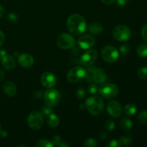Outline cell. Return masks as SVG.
<instances>
[{"instance_id": "obj_1", "label": "cell", "mask_w": 147, "mask_h": 147, "mask_svg": "<svg viewBox=\"0 0 147 147\" xmlns=\"http://www.w3.org/2000/svg\"><path fill=\"white\" fill-rule=\"evenodd\" d=\"M67 27L72 34L81 35L86 30V20L80 14H72L67 20Z\"/></svg>"}, {"instance_id": "obj_2", "label": "cell", "mask_w": 147, "mask_h": 147, "mask_svg": "<svg viewBox=\"0 0 147 147\" xmlns=\"http://www.w3.org/2000/svg\"><path fill=\"white\" fill-rule=\"evenodd\" d=\"M86 107L90 114L93 116H100L103 111L104 104L100 97L92 96L86 100Z\"/></svg>"}, {"instance_id": "obj_3", "label": "cell", "mask_w": 147, "mask_h": 147, "mask_svg": "<svg viewBox=\"0 0 147 147\" xmlns=\"http://www.w3.org/2000/svg\"><path fill=\"white\" fill-rule=\"evenodd\" d=\"M44 121V117L42 112L35 111H32L29 114L27 118L28 125L33 130H38L42 127Z\"/></svg>"}, {"instance_id": "obj_4", "label": "cell", "mask_w": 147, "mask_h": 147, "mask_svg": "<svg viewBox=\"0 0 147 147\" xmlns=\"http://www.w3.org/2000/svg\"><path fill=\"white\" fill-rule=\"evenodd\" d=\"M101 56L104 61L109 63H113L118 60L119 57V51L113 46H105L101 51Z\"/></svg>"}, {"instance_id": "obj_5", "label": "cell", "mask_w": 147, "mask_h": 147, "mask_svg": "<svg viewBox=\"0 0 147 147\" xmlns=\"http://www.w3.org/2000/svg\"><path fill=\"white\" fill-rule=\"evenodd\" d=\"M86 76V69L78 66L71 69L67 75V80L71 83H78L85 79Z\"/></svg>"}, {"instance_id": "obj_6", "label": "cell", "mask_w": 147, "mask_h": 147, "mask_svg": "<svg viewBox=\"0 0 147 147\" xmlns=\"http://www.w3.org/2000/svg\"><path fill=\"white\" fill-rule=\"evenodd\" d=\"M98 91L103 98L110 99L117 96L119 93V88L113 83H106L98 89Z\"/></svg>"}, {"instance_id": "obj_7", "label": "cell", "mask_w": 147, "mask_h": 147, "mask_svg": "<svg viewBox=\"0 0 147 147\" xmlns=\"http://www.w3.org/2000/svg\"><path fill=\"white\" fill-rule=\"evenodd\" d=\"M131 30L125 25L116 26L113 30V36L119 41H127L131 37Z\"/></svg>"}, {"instance_id": "obj_8", "label": "cell", "mask_w": 147, "mask_h": 147, "mask_svg": "<svg viewBox=\"0 0 147 147\" xmlns=\"http://www.w3.org/2000/svg\"><path fill=\"white\" fill-rule=\"evenodd\" d=\"M60 100V94L57 90L54 89L47 90L45 93V101L47 106L52 108L58 105Z\"/></svg>"}, {"instance_id": "obj_9", "label": "cell", "mask_w": 147, "mask_h": 147, "mask_svg": "<svg viewBox=\"0 0 147 147\" xmlns=\"http://www.w3.org/2000/svg\"><path fill=\"white\" fill-rule=\"evenodd\" d=\"M57 44L59 47L64 50L72 48L76 44L75 38L70 34L64 33L60 34L57 40Z\"/></svg>"}, {"instance_id": "obj_10", "label": "cell", "mask_w": 147, "mask_h": 147, "mask_svg": "<svg viewBox=\"0 0 147 147\" xmlns=\"http://www.w3.org/2000/svg\"><path fill=\"white\" fill-rule=\"evenodd\" d=\"M98 57V53L94 49H90L85 52L84 54L80 57V63L86 66H89L95 63Z\"/></svg>"}, {"instance_id": "obj_11", "label": "cell", "mask_w": 147, "mask_h": 147, "mask_svg": "<svg viewBox=\"0 0 147 147\" xmlns=\"http://www.w3.org/2000/svg\"><path fill=\"white\" fill-rule=\"evenodd\" d=\"M107 111L112 117L118 118L121 115V106L119 102L116 100H111L107 105Z\"/></svg>"}, {"instance_id": "obj_12", "label": "cell", "mask_w": 147, "mask_h": 147, "mask_svg": "<svg viewBox=\"0 0 147 147\" xmlns=\"http://www.w3.org/2000/svg\"><path fill=\"white\" fill-rule=\"evenodd\" d=\"M41 83L44 87L50 88L56 84V78L51 72H45L41 77Z\"/></svg>"}, {"instance_id": "obj_13", "label": "cell", "mask_w": 147, "mask_h": 147, "mask_svg": "<svg viewBox=\"0 0 147 147\" xmlns=\"http://www.w3.org/2000/svg\"><path fill=\"white\" fill-rule=\"evenodd\" d=\"M78 44L83 50L90 49L95 44V39L93 36L86 34L80 37L78 40Z\"/></svg>"}, {"instance_id": "obj_14", "label": "cell", "mask_w": 147, "mask_h": 147, "mask_svg": "<svg viewBox=\"0 0 147 147\" xmlns=\"http://www.w3.org/2000/svg\"><path fill=\"white\" fill-rule=\"evenodd\" d=\"M19 63L24 67H30L34 64V58L28 53H23L20 55L18 57Z\"/></svg>"}, {"instance_id": "obj_15", "label": "cell", "mask_w": 147, "mask_h": 147, "mask_svg": "<svg viewBox=\"0 0 147 147\" xmlns=\"http://www.w3.org/2000/svg\"><path fill=\"white\" fill-rule=\"evenodd\" d=\"M1 63L4 67L7 70H13L16 67V62L14 57L10 55H6L1 58Z\"/></svg>"}, {"instance_id": "obj_16", "label": "cell", "mask_w": 147, "mask_h": 147, "mask_svg": "<svg viewBox=\"0 0 147 147\" xmlns=\"http://www.w3.org/2000/svg\"><path fill=\"white\" fill-rule=\"evenodd\" d=\"M93 80L96 83H103L106 80V73L103 70L100 68H96L92 74Z\"/></svg>"}, {"instance_id": "obj_17", "label": "cell", "mask_w": 147, "mask_h": 147, "mask_svg": "<svg viewBox=\"0 0 147 147\" xmlns=\"http://www.w3.org/2000/svg\"><path fill=\"white\" fill-rule=\"evenodd\" d=\"M3 90L7 96L11 97L15 95L17 92V88L12 82L7 81L3 84Z\"/></svg>"}, {"instance_id": "obj_18", "label": "cell", "mask_w": 147, "mask_h": 147, "mask_svg": "<svg viewBox=\"0 0 147 147\" xmlns=\"http://www.w3.org/2000/svg\"><path fill=\"white\" fill-rule=\"evenodd\" d=\"M103 27L102 24L98 22H93L89 26V31L94 34H99L103 32Z\"/></svg>"}, {"instance_id": "obj_19", "label": "cell", "mask_w": 147, "mask_h": 147, "mask_svg": "<svg viewBox=\"0 0 147 147\" xmlns=\"http://www.w3.org/2000/svg\"><path fill=\"white\" fill-rule=\"evenodd\" d=\"M60 123V119L57 115L51 113L47 116V124L51 127H57Z\"/></svg>"}, {"instance_id": "obj_20", "label": "cell", "mask_w": 147, "mask_h": 147, "mask_svg": "<svg viewBox=\"0 0 147 147\" xmlns=\"http://www.w3.org/2000/svg\"><path fill=\"white\" fill-rule=\"evenodd\" d=\"M120 126L123 131H130L133 127V123L130 119L127 118H123L120 121Z\"/></svg>"}, {"instance_id": "obj_21", "label": "cell", "mask_w": 147, "mask_h": 147, "mask_svg": "<svg viewBox=\"0 0 147 147\" xmlns=\"http://www.w3.org/2000/svg\"><path fill=\"white\" fill-rule=\"evenodd\" d=\"M136 111H137V109H136V106L132 104V103L127 104L124 107V109H123V111H124L125 114L129 116H134L136 113Z\"/></svg>"}, {"instance_id": "obj_22", "label": "cell", "mask_w": 147, "mask_h": 147, "mask_svg": "<svg viewBox=\"0 0 147 147\" xmlns=\"http://www.w3.org/2000/svg\"><path fill=\"white\" fill-rule=\"evenodd\" d=\"M137 54L138 55L142 57H147V45L146 44H141L137 47Z\"/></svg>"}, {"instance_id": "obj_23", "label": "cell", "mask_w": 147, "mask_h": 147, "mask_svg": "<svg viewBox=\"0 0 147 147\" xmlns=\"http://www.w3.org/2000/svg\"><path fill=\"white\" fill-rule=\"evenodd\" d=\"M53 146H54V144L52 143V142L45 140V139H41V140L38 141L36 144L37 147H53Z\"/></svg>"}, {"instance_id": "obj_24", "label": "cell", "mask_w": 147, "mask_h": 147, "mask_svg": "<svg viewBox=\"0 0 147 147\" xmlns=\"http://www.w3.org/2000/svg\"><path fill=\"white\" fill-rule=\"evenodd\" d=\"M132 143V139L129 136H123L119 141V146H122L123 145H129Z\"/></svg>"}, {"instance_id": "obj_25", "label": "cell", "mask_w": 147, "mask_h": 147, "mask_svg": "<svg viewBox=\"0 0 147 147\" xmlns=\"http://www.w3.org/2000/svg\"><path fill=\"white\" fill-rule=\"evenodd\" d=\"M138 76L142 80H147V67H141L138 70Z\"/></svg>"}, {"instance_id": "obj_26", "label": "cell", "mask_w": 147, "mask_h": 147, "mask_svg": "<svg viewBox=\"0 0 147 147\" xmlns=\"http://www.w3.org/2000/svg\"><path fill=\"white\" fill-rule=\"evenodd\" d=\"M139 121L144 125H147V111L141 112L139 115Z\"/></svg>"}, {"instance_id": "obj_27", "label": "cell", "mask_w": 147, "mask_h": 147, "mask_svg": "<svg viewBox=\"0 0 147 147\" xmlns=\"http://www.w3.org/2000/svg\"><path fill=\"white\" fill-rule=\"evenodd\" d=\"M115 126H116V124H115V121L113 120V119H109L106 121V125H105V127H106V129L109 131H112L114 130Z\"/></svg>"}, {"instance_id": "obj_28", "label": "cell", "mask_w": 147, "mask_h": 147, "mask_svg": "<svg viewBox=\"0 0 147 147\" xmlns=\"http://www.w3.org/2000/svg\"><path fill=\"white\" fill-rule=\"evenodd\" d=\"M131 51V47L128 44H123L120 47V52L123 55H127Z\"/></svg>"}, {"instance_id": "obj_29", "label": "cell", "mask_w": 147, "mask_h": 147, "mask_svg": "<svg viewBox=\"0 0 147 147\" xmlns=\"http://www.w3.org/2000/svg\"><path fill=\"white\" fill-rule=\"evenodd\" d=\"M53 108L50 107V106H47V104L45 105V106H42V113L43 115L46 116H48L49 115H50L51 113H53Z\"/></svg>"}, {"instance_id": "obj_30", "label": "cell", "mask_w": 147, "mask_h": 147, "mask_svg": "<svg viewBox=\"0 0 147 147\" xmlns=\"http://www.w3.org/2000/svg\"><path fill=\"white\" fill-rule=\"evenodd\" d=\"M97 142H96L94 139H92V138L88 139L87 140L85 141L84 142V146L86 147H95L97 146Z\"/></svg>"}, {"instance_id": "obj_31", "label": "cell", "mask_w": 147, "mask_h": 147, "mask_svg": "<svg viewBox=\"0 0 147 147\" xmlns=\"http://www.w3.org/2000/svg\"><path fill=\"white\" fill-rule=\"evenodd\" d=\"M88 90L89 93H90V94H95V93H96L98 91V86L96 83H91L88 86Z\"/></svg>"}, {"instance_id": "obj_32", "label": "cell", "mask_w": 147, "mask_h": 147, "mask_svg": "<svg viewBox=\"0 0 147 147\" xmlns=\"http://www.w3.org/2000/svg\"><path fill=\"white\" fill-rule=\"evenodd\" d=\"M76 96L79 99H83L86 96V92H85L84 89L80 88H78L77 91H76Z\"/></svg>"}, {"instance_id": "obj_33", "label": "cell", "mask_w": 147, "mask_h": 147, "mask_svg": "<svg viewBox=\"0 0 147 147\" xmlns=\"http://www.w3.org/2000/svg\"><path fill=\"white\" fill-rule=\"evenodd\" d=\"M7 19L9 22H17L18 21V17H17V14H15L14 13H9V14L7 15Z\"/></svg>"}, {"instance_id": "obj_34", "label": "cell", "mask_w": 147, "mask_h": 147, "mask_svg": "<svg viewBox=\"0 0 147 147\" xmlns=\"http://www.w3.org/2000/svg\"><path fill=\"white\" fill-rule=\"evenodd\" d=\"M142 36L144 40L147 42V24L144 26L142 30Z\"/></svg>"}, {"instance_id": "obj_35", "label": "cell", "mask_w": 147, "mask_h": 147, "mask_svg": "<svg viewBox=\"0 0 147 147\" xmlns=\"http://www.w3.org/2000/svg\"><path fill=\"white\" fill-rule=\"evenodd\" d=\"M107 146H109V147H117V146H119V141H117V140H112V141H111V142L109 143V144L107 145Z\"/></svg>"}, {"instance_id": "obj_36", "label": "cell", "mask_w": 147, "mask_h": 147, "mask_svg": "<svg viewBox=\"0 0 147 147\" xmlns=\"http://www.w3.org/2000/svg\"><path fill=\"white\" fill-rule=\"evenodd\" d=\"M60 142V137L59 136H54L52 138V143L54 145H57Z\"/></svg>"}, {"instance_id": "obj_37", "label": "cell", "mask_w": 147, "mask_h": 147, "mask_svg": "<svg viewBox=\"0 0 147 147\" xmlns=\"http://www.w3.org/2000/svg\"><path fill=\"white\" fill-rule=\"evenodd\" d=\"M4 40H5V36H4V34L0 30V47L3 45L4 43Z\"/></svg>"}, {"instance_id": "obj_38", "label": "cell", "mask_w": 147, "mask_h": 147, "mask_svg": "<svg viewBox=\"0 0 147 147\" xmlns=\"http://www.w3.org/2000/svg\"><path fill=\"white\" fill-rule=\"evenodd\" d=\"M56 146L58 147H67L69 146V144L67 143H66L65 142H61V141H60Z\"/></svg>"}, {"instance_id": "obj_39", "label": "cell", "mask_w": 147, "mask_h": 147, "mask_svg": "<svg viewBox=\"0 0 147 147\" xmlns=\"http://www.w3.org/2000/svg\"><path fill=\"white\" fill-rule=\"evenodd\" d=\"M128 1L129 0H117V4L119 6H124L126 5Z\"/></svg>"}, {"instance_id": "obj_40", "label": "cell", "mask_w": 147, "mask_h": 147, "mask_svg": "<svg viewBox=\"0 0 147 147\" xmlns=\"http://www.w3.org/2000/svg\"><path fill=\"white\" fill-rule=\"evenodd\" d=\"M100 1L106 4H113L116 0H100Z\"/></svg>"}, {"instance_id": "obj_41", "label": "cell", "mask_w": 147, "mask_h": 147, "mask_svg": "<svg viewBox=\"0 0 147 147\" xmlns=\"http://www.w3.org/2000/svg\"><path fill=\"white\" fill-rule=\"evenodd\" d=\"M0 135L2 137H7L8 134H7V132L5 130H0Z\"/></svg>"}, {"instance_id": "obj_42", "label": "cell", "mask_w": 147, "mask_h": 147, "mask_svg": "<svg viewBox=\"0 0 147 147\" xmlns=\"http://www.w3.org/2000/svg\"><path fill=\"white\" fill-rule=\"evenodd\" d=\"M7 55V52L4 50H0V59L2 58L4 56H5Z\"/></svg>"}, {"instance_id": "obj_43", "label": "cell", "mask_w": 147, "mask_h": 147, "mask_svg": "<svg viewBox=\"0 0 147 147\" xmlns=\"http://www.w3.org/2000/svg\"><path fill=\"white\" fill-rule=\"evenodd\" d=\"M4 76H5V74H4V72L2 70H0V82L2 81L4 78Z\"/></svg>"}, {"instance_id": "obj_44", "label": "cell", "mask_w": 147, "mask_h": 147, "mask_svg": "<svg viewBox=\"0 0 147 147\" xmlns=\"http://www.w3.org/2000/svg\"><path fill=\"white\" fill-rule=\"evenodd\" d=\"M100 139H102V140H105L106 139H107L108 136H107V134H106V133H102L101 134H100Z\"/></svg>"}, {"instance_id": "obj_45", "label": "cell", "mask_w": 147, "mask_h": 147, "mask_svg": "<svg viewBox=\"0 0 147 147\" xmlns=\"http://www.w3.org/2000/svg\"><path fill=\"white\" fill-rule=\"evenodd\" d=\"M4 7H1V6H0V18H1L3 15H4Z\"/></svg>"}, {"instance_id": "obj_46", "label": "cell", "mask_w": 147, "mask_h": 147, "mask_svg": "<svg viewBox=\"0 0 147 147\" xmlns=\"http://www.w3.org/2000/svg\"><path fill=\"white\" fill-rule=\"evenodd\" d=\"M84 107H85V105L81 104V105H80V106H79V109H81V110H83V109H84Z\"/></svg>"}, {"instance_id": "obj_47", "label": "cell", "mask_w": 147, "mask_h": 147, "mask_svg": "<svg viewBox=\"0 0 147 147\" xmlns=\"http://www.w3.org/2000/svg\"><path fill=\"white\" fill-rule=\"evenodd\" d=\"M0 130H1V125H0Z\"/></svg>"}]
</instances>
